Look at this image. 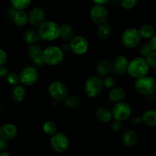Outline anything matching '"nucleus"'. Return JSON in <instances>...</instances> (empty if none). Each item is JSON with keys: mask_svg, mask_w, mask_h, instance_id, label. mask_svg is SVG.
I'll use <instances>...</instances> for the list:
<instances>
[{"mask_svg": "<svg viewBox=\"0 0 156 156\" xmlns=\"http://www.w3.org/2000/svg\"><path fill=\"white\" fill-rule=\"evenodd\" d=\"M149 70V64L143 57L135 58L128 64L127 72L131 76L136 79L146 76Z\"/></svg>", "mask_w": 156, "mask_h": 156, "instance_id": "f257e3e1", "label": "nucleus"}, {"mask_svg": "<svg viewBox=\"0 0 156 156\" xmlns=\"http://www.w3.org/2000/svg\"><path fill=\"white\" fill-rule=\"evenodd\" d=\"M59 26L56 22L49 21L40 26L38 33L44 41H53L59 37Z\"/></svg>", "mask_w": 156, "mask_h": 156, "instance_id": "f03ea898", "label": "nucleus"}, {"mask_svg": "<svg viewBox=\"0 0 156 156\" xmlns=\"http://www.w3.org/2000/svg\"><path fill=\"white\" fill-rule=\"evenodd\" d=\"M42 56L44 63L50 66H56L63 59V52L56 46H50L43 50Z\"/></svg>", "mask_w": 156, "mask_h": 156, "instance_id": "7ed1b4c3", "label": "nucleus"}, {"mask_svg": "<svg viewBox=\"0 0 156 156\" xmlns=\"http://www.w3.org/2000/svg\"><path fill=\"white\" fill-rule=\"evenodd\" d=\"M156 84L153 78L150 76H142L138 78L135 82V88L142 94H151L155 90Z\"/></svg>", "mask_w": 156, "mask_h": 156, "instance_id": "20e7f679", "label": "nucleus"}, {"mask_svg": "<svg viewBox=\"0 0 156 156\" xmlns=\"http://www.w3.org/2000/svg\"><path fill=\"white\" fill-rule=\"evenodd\" d=\"M103 84L101 78L98 76H91L85 81V92L89 98H95L101 92Z\"/></svg>", "mask_w": 156, "mask_h": 156, "instance_id": "39448f33", "label": "nucleus"}, {"mask_svg": "<svg viewBox=\"0 0 156 156\" xmlns=\"http://www.w3.org/2000/svg\"><path fill=\"white\" fill-rule=\"evenodd\" d=\"M140 31L136 28H129L125 30L121 37L122 44L128 49L134 48L141 41Z\"/></svg>", "mask_w": 156, "mask_h": 156, "instance_id": "423d86ee", "label": "nucleus"}, {"mask_svg": "<svg viewBox=\"0 0 156 156\" xmlns=\"http://www.w3.org/2000/svg\"><path fill=\"white\" fill-rule=\"evenodd\" d=\"M50 145L53 150L56 151V152L62 153L68 149L69 141L65 134L62 133H57L53 134L50 139Z\"/></svg>", "mask_w": 156, "mask_h": 156, "instance_id": "0eeeda50", "label": "nucleus"}, {"mask_svg": "<svg viewBox=\"0 0 156 156\" xmlns=\"http://www.w3.org/2000/svg\"><path fill=\"white\" fill-rule=\"evenodd\" d=\"M130 106L126 102H118L114 106L112 110V117L118 121H124L131 115Z\"/></svg>", "mask_w": 156, "mask_h": 156, "instance_id": "6e6552de", "label": "nucleus"}, {"mask_svg": "<svg viewBox=\"0 0 156 156\" xmlns=\"http://www.w3.org/2000/svg\"><path fill=\"white\" fill-rule=\"evenodd\" d=\"M50 97L57 101H62L68 95L66 86L60 82H53L50 85L48 88Z\"/></svg>", "mask_w": 156, "mask_h": 156, "instance_id": "1a4fd4ad", "label": "nucleus"}, {"mask_svg": "<svg viewBox=\"0 0 156 156\" xmlns=\"http://www.w3.org/2000/svg\"><path fill=\"white\" fill-rule=\"evenodd\" d=\"M38 72L34 66L25 67L19 75L20 82L22 85L30 86L36 83L38 79Z\"/></svg>", "mask_w": 156, "mask_h": 156, "instance_id": "9d476101", "label": "nucleus"}, {"mask_svg": "<svg viewBox=\"0 0 156 156\" xmlns=\"http://www.w3.org/2000/svg\"><path fill=\"white\" fill-rule=\"evenodd\" d=\"M90 16L94 23L98 24H102L104 23H106L108 20L109 13L106 8L104 7L103 5H96L93 6L92 9H91Z\"/></svg>", "mask_w": 156, "mask_h": 156, "instance_id": "9b49d317", "label": "nucleus"}, {"mask_svg": "<svg viewBox=\"0 0 156 156\" xmlns=\"http://www.w3.org/2000/svg\"><path fill=\"white\" fill-rule=\"evenodd\" d=\"M70 48L75 54L82 55L86 53L88 50V43L83 37L76 36L72 38L70 42Z\"/></svg>", "mask_w": 156, "mask_h": 156, "instance_id": "f8f14e48", "label": "nucleus"}, {"mask_svg": "<svg viewBox=\"0 0 156 156\" xmlns=\"http://www.w3.org/2000/svg\"><path fill=\"white\" fill-rule=\"evenodd\" d=\"M28 20L33 27H39L43 23L45 22V13L44 10L39 7L32 9L29 13Z\"/></svg>", "mask_w": 156, "mask_h": 156, "instance_id": "ddd939ff", "label": "nucleus"}, {"mask_svg": "<svg viewBox=\"0 0 156 156\" xmlns=\"http://www.w3.org/2000/svg\"><path fill=\"white\" fill-rule=\"evenodd\" d=\"M10 17L13 22L18 26H24L28 21V15L22 9H11Z\"/></svg>", "mask_w": 156, "mask_h": 156, "instance_id": "4468645a", "label": "nucleus"}, {"mask_svg": "<svg viewBox=\"0 0 156 156\" xmlns=\"http://www.w3.org/2000/svg\"><path fill=\"white\" fill-rule=\"evenodd\" d=\"M28 55L33 60L34 65L36 66H42L44 64L43 59V50L41 47L38 45H34L29 47Z\"/></svg>", "mask_w": 156, "mask_h": 156, "instance_id": "2eb2a0df", "label": "nucleus"}, {"mask_svg": "<svg viewBox=\"0 0 156 156\" xmlns=\"http://www.w3.org/2000/svg\"><path fill=\"white\" fill-rule=\"evenodd\" d=\"M129 62L127 58L123 56H120L116 58L112 66L114 73L117 75H123L127 72Z\"/></svg>", "mask_w": 156, "mask_h": 156, "instance_id": "dca6fc26", "label": "nucleus"}, {"mask_svg": "<svg viewBox=\"0 0 156 156\" xmlns=\"http://www.w3.org/2000/svg\"><path fill=\"white\" fill-rule=\"evenodd\" d=\"M18 133L17 127L13 124L7 123L0 128V136L5 140H11L15 138Z\"/></svg>", "mask_w": 156, "mask_h": 156, "instance_id": "f3484780", "label": "nucleus"}, {"mask_svg": "<svg viewBox=\"0 0 156 156\" xmlns=\"http://www.w3.org/2000/svg\"><path fill=\"white\" fill-rule=\"evenodd\" d=\"M123 144L127 147H133L138 141L136 133L133 129H127L125 131L122 136Z\"/></svg>", "mask_w": 156, "mask_h": 156, "instance_id": "a211bd4d", "label": "nucleus"}, {"mask_svg": "<svg viewBox=\"0 0 156 156\" xmlns=\"http://www.w3.org/2000/svg\"><path fill=\"white\" fill-rule=\"evenodd\" d=\"M112 66L111 62L107 59H101L99 61L96 66V72L101 77H106L111 73Z\"/></svg>", "mask_w": 156, "mask_h": 156, "instance_id": "6ab92c4d", "label": "nucleus"}, {"mask_svg": "<svg viewBox=\"0 0 156 156\" xmlns=\"http://www.w3.org/2000/svg\"><path fill=\"white\" fill-rule=\"evenodd\" d=\"M95 116L98 120L101 123H108L112 119V114H111V111L105 107L99 108L96 111Z\"/></svg>", "mask_w": 156, "mask_h": 156, "instance_id": "aec40b11", "label": "nucleus"}, {"mask_svg": "<svg viewBox=\"0 0 156 156\" xmlns=\"http://www.w3.org/2000/svg\"><path fill=\"white\" fill-rule=\"evenodd\" d=\"M73 29L69 24H62V25L59 26V36L62 38V40L65 41H70L73 38Z\"/></svg>", "mask_w": 156, "mask_h": 156, "instance_id": "412c9836", "label": "nucleus"}, {"mask_svg": "<svg viewBox=\"0 0 156 156\" xmlns=\"http://www.w3.org/2000/svg\"><path fill=\"white\" fill-rule=\"evenodd\" d=\"M126 97L125 91L121 88H116L111 90L109 92V99L111 101L114 103L121 102Z\"/></svg>", "mask_w": 156, "mask_h": 156, "instance_id": "4be33fe9", "label": "nucleus"}, {"mask_svg": "<svg viewBox=\"0 0 156 156\" xmlns=\"http://www.w3.org/2000/svg\"><path fill=\"white\" fill-rule=\"evenodd\" d=\"M26 96L25 88L22 85H15V88L12 89V98L13 101L17 103H20L22 101Z\"/></svg>", "mask_w": 156, "mask_h": 156, "instance_id": "5701e85b", "label": "nucleus"}, {"mask_svg": "<svg viewBox=\"0 0 156 156\" xmlns=\"http://www.w3.org/2000/svg\"><path fill=\"white\" fill-rule=\"evenodd\" d=\"M142 120L146 125L150 127H155L156 126V112L153 110L146 111L142 117Z\"/></svg>", "mask_w": 156, "mask_h": 156, "instance_id": "b1692460", "label": "nucleus"}, {"mask_svg": "<svg viewBox=\"0 0 156 156\" xmlns=\"http://www.w3.org/2000/svg\"><path fill=\"white\" fill-rule=\"evenodd\" d=\"M111 32H112V29H111V25L108 23H104L101 24L100 27L98 28L97 34L100 39L105 40L108 39L111 36Z\"/></svg>", "mask_w": 156, "mask_h": 156, "instance_id": "393cba45", "label": "nucleus"}, {"mask_svg": "<svg viewBox=\"0 0 156 156\" xmlns=\"http://www.w3.org/2000/svg\"><path fill=\"white\" fill-rule=\"evenodd\" d=\"M24 39L27 44H34L37 41H40L41 37L39 33L34 30H28L24 33Z\"/></svg>", "mask_w": 156, "mask_h": 156, "instance_id": "a878e982", "label": "nucleus"}, {"mask_svg": "<svg viewBox=\"0 0 156 156\" xmlns=\"http://www.w3.org/2000/svg\"><path fill=\"white\" fill-rule=\"evenodd\" d=\"M65 101H64V105L67 108L70 109H75L77 108L80 105V98L76 95H70L69 97L66 98Z\"/></svg>", "mask_w": 156, "mask_h": 156, "instance_id": "bb28decb", "label": "nucleus"}, {"mask_svg": "<svg viewBox=\"0 0 156 156\" xmlns=\"http://www.w3.org/2000/svg\"><path fill=\"white\" fill-rule=\"evenodd\" d=\"M139 31H140V35H141V37L145 38V39L151 38L155 34L154 27L152 26L149 25V24H145V25L142 26Z\"/></svg>", "mask_w": 156, "mask_h": 156, "instance_id": "cd10ccee", "label": "nucleus"}, {"mask_svg": "<svg viewBox=\"0 0 156 156\" xmlns=\"http://www.w3.org/2000/svg\"><path fill=\"white\" fill-rule=\"evenodd\" d=\"M43 129L46 134L53 136L56 132V125L55 124L54 122L49 120V121L44 123V126H43Z\"/></svg>", "mask_w": 156, "mask_h": 156, "instance_id": "c85d7f7f", "label": "nucleus"}, {"mask_svg": "<svg viewBox=\"0 0 156 156\" xmlns=\"http://www.w3.org/2000/svg\"><path fill=\"white\" fill-rule=\"evenodd\" d=\"M10 1L14 9L24 10L30 5L31 0H10Z\"/></svg>", "mask_w": 156, "mask_h": 156, "instance_id": "c756f323", "label": "nucleus"}, {"mask_svg": "<svg viewBox=\"0 0 156 156\" xmlns=\"http://www.w3.org/2000/svg\"><path fill=\"white\" fill-rule=\"evenodd\" d=\"M146 61H147L148 64H149V67H151L153 69H156V53L155 51L151 52L150 53L146 56Z\"/></svg>", "mask_w": 156, "mask_h": 156, "instance_id": "7c9ffc66", "label": "nucleus"}, {"mask_svg": "<svg viewBox=\"0 0 156 156\" xmlns=\"http://www.w3.org/2000/svg\"><path fill=\"white\" fill-rule=\"evenodd\" d=\"M7 82L11 85H17L20 82L19 75L16 73H12L7 76Z\"/></svg>", "mask_w": 156, "mask_h": 156, "instance_id": "2f4dec72", "label": "nucleus"}, {"mask_svg": "<svg viewBox=\"0 0 156 156\" xmlns=\"http://www.w3.org/2000/svg\"><path fill=\"white\" fill-rule=\"evenodd\" d=\"M116 81L115 79H114L111 76H106L105 78L103 81H102V84H103V86H105V88H110L114 87V85H115Z\"/></svg>", "mask_w": 156, "mask_h": 156, "instance_id": "473e14b6", "label": "nucleus"}, {"mask_svg": "<svg viewBox=\"0 0 156 156\" xmlns=\"http://www.w3.org/2000/svg\"><path fill=\"white\" fill-rule=\"evenodd\" d=\"M139 0H121V5L124 9H130L136 6Z\"/></svg>", "mask_w": 156, "mask_h": 156, "instance_id": "72a5a7b5", "label": "nucleus"}, {"mask_svg": "<svg viewBox=\"0 0 156 156\" xmlns=\"http://www.w3.org/2000/svg\"><path fill=\"white\" fill-rule=\"evenodd\" d=\"M122 129V124L120 123V121L118 120H116L115 122L112 123L111 125V129H112L113 132L114 133H119Z\"/></svg>", "mask_w": 156, "mask_h": 156, "instance_id": "f704fd0d", "label": "nucleus"}, {"mask_svg": "<svg viewBox=\"0 0 156 156\" xmlns=\"http://www.w3.org/2000/svg\"><path fill=\"white\" fill-rule=\"evenodd\" d=\"M151 52H152V50L149 44H144V45L142 46L141 54L143 55V56H146L148 54H149V53H150Z\"/></svg>", "mask_w": 156, "mask_h": 156, "instance_id": "c9c22d12", "label": "nucleus"}, {"mask_svg": "<svg viewBox=\"0 0 156 156\" xmlns=\"http://www.w3.org/2000/svg\"><path fill=\"white\" fill-rule=\"evenodd\" d=\"M7 54L3 50L0 49V66H2L7 62Z\"/></svg>", "mask_w": 156, "mask_h": 156, "instance_id": "e433bc0d", "label": "nucleus"}, {"mask_svg": "<svg viewBox=\"0 0 156 156\" xmlns=\"http://www.w3.org/2000/svg\"><path fill=\"white\" fill-rule=\"evenodd\" d=\"M9 74V70L5 68V67L0 66V78H5L8 76Z\"/></svg>", "mask_w": 156, "mask_h": 156, "instance_id": "4c0bfd02", "label": "nucleus"}, {"mask_svg": "<svg viewBox=\"0 0 156 156\" xmlns=\"http://www.w3.org/2000/svg\"><path fill=\"white\" fill-rule=\"evenodd\" d=\"M149 46H150L151 49H152V51H155L156 50V37L155 35H153V36L152 37V39H151V41H150V44H149Z\"/></svg>", "mask_w": 156, "mask_h": 156, "instance_id": "58836bf2", "label": "nucleus"}, {"mask_svg": "<svg viewBox=\"0 0 156 156\" xmlns=\"http://www.w3.org/2000/svg\"><path fill=\"white\" fill-rule=\"evenodd\" d=\"M7 148V143L6 140L2 138H0V151L5 150Z\"/></svg>", "mask_w": 156, "mask_h": 156, "instance_id": "ea45409f", "label": "nucleus"}, {"mask_svg": "<svg viewBox=\"0 0 156 156\" xmlns=\"http://www.w3.org/2000/svg\"><path fill=\"white\" fill-rule=\"evenodd\" d=\"M95 4L97 5H103L107 4V3L109 2V0H92Z\"/></svg>", "mask_w": 156, "mask_h": 156, "instance_id": "a19ab883", "label": "nucleus"}, {"mask_svg": "<svg viewBox=\"0 0 156 156\" xmlns=\"http://www.w3.org/2000/svg\"><path fill=\"white\" fill-rule=\"evenodd\" d=\"M141 121H142L141 119L136 118V119H134L133 120V123L134 124H140V123H141Z\"/></svg>", "mask_w": 156, "mask_h": 156, "instance_id": "79ce46f5", "label": "nucleus"}, {"mask_svg": "<svg viewBox=\"0 0 156 156\" xmlns=\"http://www.w3.org/2000/svg\"><path fill=\"white\" fill-rule=\"evenodd\" d=\"M0 156H12V155L8 152H3L0 153Z\"/></svg>", "mask_w": 156, "mask_h": 156, "instance_id": "37998d69", "label": "nucleus"}, {"mask_svg": "<svg viewBox=\"0 0 156 156\" xmlns=\"http://www.w3.org/2000/svg\"><path fill=\"white\" fill-rule=\"evenodd\" d=\"M0 112H1V109H0Z\"/></svg>", "mask_w": 156, "mask_h": 156, "instance_id": "c03bdc74", "label": "nucleus"}]
</instances>
